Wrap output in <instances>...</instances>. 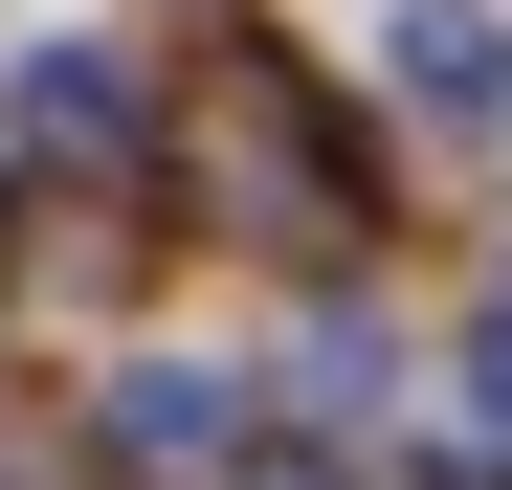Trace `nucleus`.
<instances>
[{
    "instance_id": "nucleus-1",
    "label": "nucleus",
    "mask_w": 512,
    "mask_h": 490,
    "mask_svg": "<svg viewBox=\"0 0 512 490\" xmlns=\"http://www.w3.org/2000/svg\"><path fill=\"white\" fill-rule=\"evenodd\" d=\"M112 446L134 468H201V446H245V401L223 379H112Z\"/></svg>"
},
{
    "instance_id": "nucleus-2",
    "label": "nucleus",
    "mask_w": 512,
    "mask_h": 490,
    "mask_svg": "<svg viewBox=\"0 0 512 490\" xmlns=\"http://www.w3.org/2000/svg\"><path fill=\"white\" fill-rule=\"evenodd\" d=\"M112 134H134V90H112L90 45H67V67H23V156H112Z\"/></svg>"
},
{
    "instance_id": "nucleus-3",
    "label": "nucleus",
    "mask_w": 512,
    "mask_h": 490,
    "mask_svg": "<svg viewBox=\"0 0 512 490\" xmlns=\"http://www.w3.org/2000/svg\"><path fill=\"white\" fill-rule=\"evenodd\" d=\"M468 401H490V424H512V312H490V335H468Z\"/></svg>"
},
{
    "instance_id": "nucleus-4",
    "label": "nucleus",
    "mask_w": 512,
    "mask_h": 490,
    "mask_svg": "<svg viewBox=\"0 0 512 490\" xmlns=\"http://www.w3.org/2000/svg\"><path fill=\"white\" fill-rule=\"evenodd\" d=\"M268 490H334V468H268Z\"/></svg>"
}]
</instances>
